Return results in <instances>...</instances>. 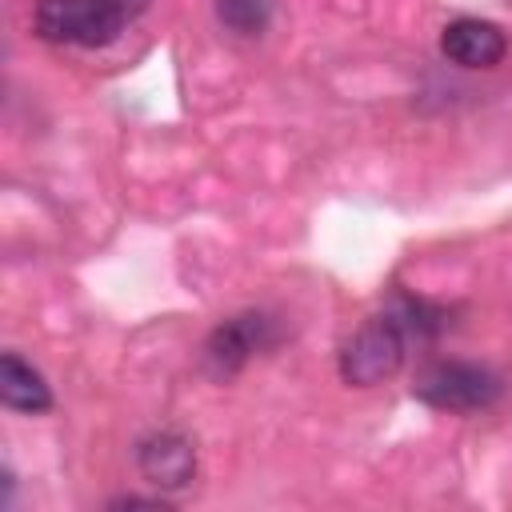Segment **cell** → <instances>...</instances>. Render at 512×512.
Returning a JSON list of instances; mask_svg holds the SVG:
<instances>
[{
	"mask_svg": "<svg viewBox=\"0 0 512 512\" xmlns=\"http://www.w3.org/2000/svg\"><path fill=\"white\" fill-rule=\"evenodd\" d=\"M128 20V8H120L116 0H40L32 12V28L40 40L72 48L112 44Z\"/></svg>",
	"mask_w": 512,
	"mask_h": 512,
	"instance_id": "cell-1",
	"label": "cell"
},
{
	"mask_svg": "<svg viewBox=\"0 0 512 512\" xmlns=\"http://www.w3.org/2000/svg\"><path fill=\"white\" fill-rule=\"evenodd\" d=\"M408 344H412V336L392 308L380 316H368L340 348V376L356 388H372L400 372Z\"/></svg>",
	"mask_w": 512,
	"mask_h": 512,
	"instance_id": "cell-2",
	"label": "cell"
},
{
	"mask_svg": "<svg viewBox=\"0 0 512 512\" xmlns=\"http://www.w3.org/2000/svg\"><path fill=\"white\" fill-rule=\"evenodd\" d=\"M412 392H416V400H424L428 408H440V412H480V408L496 404L500 376L488 372L484 364L436 360L416 376Z\"/></svg>",
	"mask_w": 512,
	"mask_h": 512,
	"instance_id": "cell-3",
	"label": "cell"
},
{
	"mask_svg": "<svg viewBox=\"0 0 512 512\" xmlns=\"http://www.w3.org/2000/svg\"><path fill=\"white\" fill-rule=\"evenodd\" d=\"M276 344V324L264 312H240L232 320H224L220 328H212V336L204 340V372L212 380H228L236 376L256 352Z\"/></svg>",
	"mask_w": 512,
	"mask_h": 512,
	"instance_id": "cell-4",
	"label": "cell"
},
{
	"mask_svg": "<svg viewBox=\"0 0 512 512\" xmlns=\"http://www.w3.org/2000/svg\"><path fill=\"white\" fill-rule=\"evenodd\" d=\"M440 52L460 68H496L508 52V36L492 20L460 16L440 32Z\"/></svg>",
	"mask_w": 512,
	"mask_h": 512,
	"instance_id": "cell-5",
	"label": "cell"
},
{
	"mask_svg": "<svg viewBox=\"0 0 512 512\" xmlns=\"http://www.w3.org/2000/svg\"><path fill=\"white\" fill-rule=\"evenodd\" d=\"M136 464L148 484L156 488H184L196 476V452L180 432H152L136 448Z\"/></svg>",
	"mask_w": 512,
	"mask_h": 512,
	"instance_id": "cell-6",
	"label": "cell"
},
{
	"mask_svg": "<svg viewBox=\"0 0 512 512\" xmlns=\"http://www.w3.org/2000/svg\"><path fill=\"white\" fill-rule=\"evenodd\" d=\"M0 400L12 412H48L52 408V388L44 376L16 352H4L0 360Z\"/></svg>",
	"mask_w": 512,
	"mask_h": 512,
	"instance_id": "cell-7",
	"label": "cell"
},
{
	"mask_svg": "<svg viewBox=\"0 0 512 512\" xmlns=\"http://www.w3.org/2000/svg\"><path fill=\"white\" fill-rule=\"evenodd\" d=\"M224 28L240 36H260L272 20V0H212Z\"/></svg>",
	"mask_w": 512,
	"mask_h": 512,
	"instance_id": "cell-8",
	"label": "cell"
},
{
	"mask_svg": "<svg viewBox=\"0 0 512 512\" xmlns=\"http://www.w3.org/2000/svg\"><path fill=\"white\" fill-rule=\"evenodd\" d=\"M108 508H168V504L164 500H144V496H120Z\"/></svg>",
	"mask_w": 512,
	"mask_h": 512,
	"instance_id": "cell-9",
	"label": "cell"
},
{
	"mask_svg": "<svg viewBox=\"0 0 512 512\" xmlns=\"http://www.w3.org/2000/svg\"><path fill=\"white\" fill-rule=\"evenodd\" d=\"M120 8H128V16H140L144 8H148V0H116Z\"/></svg>",
	"mask_w": 512,
	"mask_h": 512,
	"instance_id": "cell-10",
	"label": "cell"
}]
</instances>
